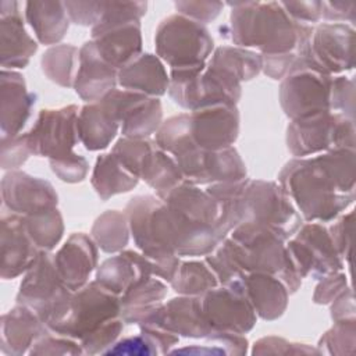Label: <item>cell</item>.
Wrapping results in <instances>:
<instances>
[{
	"mask_svg": "<svg viewBox=\"0 0 356 356\" xmlns=\"http://www.w3.org/2000/svg\"><path fill=\"white\" fill-rule=\"evenodd\" d=\"M278 184L307 222H328L355 200L345 193L317 156L293 157L278 174Z\"/></svg>",
	"mask_w": 356,
	"mask_h": 356,
	"instance_id": "1",
	"label": "cell"
},
{
	"mask_svg": "<svg viewBox=\"0 0 356 356\" xmlns=\"http://www.w3.org/2000/svg\"><path fill=\"white\" fill-rule=\"evenodd\" d=\"M231 7L229 39L239 47H256L260 54L295 51L302 31L280 1L227 3Z\"/></svg>",
	"mask_w": 356,
	"mask_h": 356,
	"instance_id": "2",
	"label": "cell"
},
{
	"mask_svg": "<svg viewBox=\"0 0 356 356\" xmlns=\"http://www.w3.org/2000/svg\"><path fill=\"white\" fill-rule=\"evenodd\" d=\"M235 260L246 273L277 275L289 295L302 285V277L292 267L286 241L273 228L259 222H241L225 238Z\"/></svg>",
	"mask_w": 356,
	"mask_h": 356,
	"instance_id": "3",
	"label": "cell"
},
{
	"mask_svg": "<svg viewBox=\"0 0 356 356\" xmlns=\"http://www.w3.org/2000/svg\"><path fill=\"white\" fill-rule=\"evenodd\" d=\"M168 96L186 111L227 103L236 104L242 96V83L207 63L171 68Z\"/></svg>",
	"mask_w": 356,
	"mask_h": 356,
	"instance_id": "4",
	"label": "cell"
},
{
	"mask_svg": "<svg viewBox=\"0 0 356 356\" xmlns=\"http://www.w3.org/2000/svg\"><path fill=\"white\" fill-rule=\"evenodd\" d=\"M74 291L60 277L54 254L42 252L38 260L24 274L17 293V303L31 307L50 328L64 318Z\"/></svg>",
	"mask_w": 356,
	"mask_h": 356,
	"instance_id": "5",
	"label": "cell"
},
{
	"mask_svg": "<svg viewBox=\"0 0 356 356\" xmlns=\"http://www.w3.org/2000/svg\"><path fill=\"white\" fill-rule=\"evenodd\" d=\"M355 120L335 111H321L291 120L286 147L293 157H312L334 149H355Z\"/></svg>",
	"mask_w": 356,
	"mask_h": 356,
	"instance_id": "6",
	"label": "cell"
},
{
	"mask_svg": "<svg viewBox=\"0 0 356 356\" xmlns=\"http://www.w3.org/2000/svg\"><path fill=\"white\" fill-rule=\"evenodd\" d=\"M154 47L156 56L170 68H182L207 63L214 40L203 24L177 13L159 24Z\"/></svg>",
	"mask_w": 356,
	"mask_h": 356,
	"instance_id": "7",
	"label": "cell"
},
{
	"mask_svg": "<svg viewBox=\"0 0 356 356\" xmlns=\"http://www.w3.org/2000/svg\"><path fill=\"white\" fill-rule=\"evenodd\" d=\"M241 222H259L277 231L285 241L292 238L303 218L288 195L274 181L249 179L239 197Z\"/></svg>",
	"mask_w": 356,
	"mask_h": 356,
	"instance_id": "8",
	"label": "cell"
},
{
	"mask_svg": "<svg viewBox=\"0 0 356 356\" xmlns=\"http://www.w3.org/2000/svg\"><path fill=\"white\" fill-rule=\"evenodd\" d=\"M353 39L355 29L348 24H303L296 53L312 68L335 75L353 68Z\"/></svg>",
	"mask_w": 356,
	"mask_h": 356,
	"instance_id": "9",
	"label": "cell"
},
{
	"mask_svg": "<svg viewBox=\"0 0 356 356\" xmlns=\"http://www.w3.org/2000/svg\"><path fill=\"white\" fill-rule=\"evenodd\" d=\"M124 211L139 252L156 260L178 256L172 245L168 207L160 197L136 195L129 199Z\"/></svg>",
	"mask_w": 356,
	"mask_h": 356,
	"instance_id": "10",
	"label": "cell"
},
{
	"mask_svg": "<svg viewBox=\"0 0 356 356\" xmlns=\"http://www.w3.org/2000/svg\"><path fill=\"white\" fill-rule=\"evenodd\" d=\"M332 76L307 67L298 56L278 90L284 114L291 120H298L321 111H331Z\"/></svg>",
	"mask_w": 356,
	"mask_h": 356,
	"instance_id": "11",
	"label": "cell"
},
{
	"mask_svg": "<svg viewBox=\"0 0 356 356\" xmlns=\"http://www.w3.org/2000/svg\"><path fill=\"white\" fill-rule=\"evenodd\" d=\"M120 313V296L93 280L74 292L67 314L50 330L81 341Z\"/></svg>",
	"mask_w": 356,
	"mask_h": 356,
	"instance_id": "12",
	"label": "cell"
},
{
	"mask_svg": "<svg viewBox=\"0 0 356 356\" xmlns=\"http://www.w3.org/2000/svg\"><path fill=\"white\" fill-rule=\"evenodd\" d=\"M286 252L292 267L303 278L320 280L343 268L339 256L323 222L302 224L296 234L288 239Z\"/></svg>",
	"mask_w": 356,
	"mask_h": 356,
	"instance_id": "13",
	"label": "cell"
},
{
	"mask_svg": "<svg viewBox=\"0 0 356 356\" xmlns=\"http://www.w3.org/2000/svg\"><path fill=\"white\" fill-rule=\"evenodd\" d=\"M78 107L68 104L60 108H43L26 132L31 153L49 160H68L78 156L74 147L78 136Z\"/></svg>",
	"mask_w": 356,
	"mask_h": 356,
	"instance_id": "14",
	"label": "cell"
},
{
	"mask_svg": "<svg viewBox=\"0 0 356 356\" xmlns=\"http://www.w3.org/2000/svg\"><path fill=\"white\" fill-rule=\"evenodd\" d=\"M99 103L120 124V131L125 138H149L159 131L163 122L159 97L128 89H113Z\"/></svg>",
	"mask_w": 356,
	"mask_h": 356,
	"instance_id": "15",
	"label": "cell"
},
{
	"mask_svg": "<svg viewBox=\"0 0 356 356\" xmlns=\"http://www.w3.org/2000/svg\"><path fill=\"white\" fill-rule=\"evenodd\" d=\"M172 157L177 160L185 181L195 185H211L246 178V165L234 146L207 150L191 142Z\"/></svg>",
	"mask_w": 356,
	"mask_h": 356,
	"instance_id": "16",
	"label": "cell"
},
{
	"mask_svg": "<svg viewBox=\"0 0 356 356\" xmlns=\"http://www.w3.org/2000/svg\"><path fill=\"white\" fill-rule=\"evenodd\" d=\"M200 300L211 330L248 334L256 325L257 316L245 293L243 284L218 285L202 295Z\"/></svg>",
	"mask_w": 356,
	"mask_h": 356,
	"instance_id": "17",
	"label": "cell"
},
{
	"mask_svg": "<svg viewBox=\"0 0 356 356\" xmlns=\"http://www.w3.org/2000/svg\"><path fill=\"white\" fill-rule=\"evenodd\" d=\"M236 104L218 103L189 111V131L196 146L207 150L231 147L239 136Z\"/></svg>",
	"mask_w": 356,
	"mask_h": 356,
	"instance_id": "18",
	"label": "cell"
},
{
	"mask_svg": "<svg viewBox=\"0 0 356 356\" xmlns=\"http://www.w3.org/2000/svg\"><path fill=\"white\" fill-rule=\"evenodd\" d=\"M1 203L11 213L29 216L57 207L58 196L49 181L13 170L1 178Z\"/></svg>",
	"mask_w": 356,
	"mask_h": 356,
	"instance_id": "19",
	"label": "cell"
},
{
	"mask_svg": "<svg viewBox=\"0 0 356 356\" xmlns=\"http://www.w3.org/2000/svg\"><path fill=\"white\" fill-rule=\"evenodd\" d=\"M0 225V277L3 280H14L25 274L42 252L32 241L24 216L3 209Z\"/></svg>",
	"mask_w": 356,
	"mask_h": 356,
	"instance_id": "20",
	"label": "cell"
},
{
	"mask_svg": "<svg viewBox=\"0 0 356 356\" xmlns=\"http://www.w3.org/2000/svg\"><path fill=\"white\" fill-rule=\"evenodd\" d=\"M157 324L178 337L203 339L211 327L203 313L200 296L179 295L157 305L138 325Z\"/></svg>",
	"mask_w": 356,
	"mask_h": 356,
	"instance_id": "21",
	"label": "cell"
},
{
	"mask_svg": "<svg viewBox=\"0 0 356 356\" xmlns=\"http://www.w3.org/2000/svg\"><path fill=\"white\" fill-rule=\"evenodd\" d=\"M92 40L102 58L115 70H121L142 54L143 42L139 21L95 25Z\"/></svg>",
	"mask_w": 356,
	"mask_h": 356,
	"instance_id": "22",
	"label": "cell"
},
{
	"mask_svg": "<svg viewBox=\"0 0 356 356\" xmlns=\"http://www.w3.org/2000/svg\"><path fill=\"white\" fill-rule=\"evenodd\" d=\"M0 60L3 70L25 68L38 50V43L24 26L19 3L0 1Z\"/></svg>",
	"mask_w": 356,
	"mask_h": 356,
	"instance_id": "23",
	"label": "cell"
},
{
	"mask_svg": "<svg viewBox=\"0 0 356 356\" xmlns=\"http://www.w3.org/2000/svg\"><path fill=\"white\" fill-rule=\"evenodd\" d=\"M90 235L75 232L54 254V264L64 284L71 291H78L89 282V277L97 267L99 250Z\"/></svg>",
	"mask_w": 356,
	"mask_h": 356,
	"instance_id": "24",
	"label": "cell"
},
{
	"mask_svg": "<svg viewBox=\"0 0 356 356\" xmlns=\"http://www.w3.org/2000/svg\"><path fill=\"white\" fill-rule=\"evenodd\" d=\"M36 95L26 89L24 76L13 70L0 74V131L3 136L21 134L32 114Z\"/></svg>",
	"mask_w": 356,
	"mask_h": 356,
	"instance_id": "25",
	"label": "cell"
},
{
	"mask_svg": "<svg viewBox=\"0 0 356 356\" xmlns=\"http://www.w3.org/2000/svg\"><path fill=\"white\" fill-rule=\"evenodd\" d=\"M118 70L106 63L90 39L79 49V65L75 75V93L88 103L102 100L115 89Z\"/></svg>",
	"mask_w": 356,
	"mask_h": 356,
	"instance_id": "26",
	"label": "cell"
},
{
	"mask_svg": "<svg viewBox=\"0 0 356 356\" xmlns=\"http://www.w3.org/2000/svg\"><path fill=\"white\" fill-rule=\"evenodd\" d=\"M153 268L154 259L138 250L124 249L97 266L95 280L108 291L121 296L140 280L153 277Z\"/></svg>",
	"mask_w": 356,
	"mask_h": 356,
	"instance_id": "27",
	"label": "cell"
},
{
	"mask_svg": "<svg viewBox=\"0 0 356 356\" xmlns=\"http://www.w3.org/2000/svg\"><path fill=\"white\" fill-rule=\"evenodd\" d=\"M49 327L28 306L17 303L1 316L0 350L7 356H22Z\"/></svg>",
	"mask_w": 356,
	"mask_h": 356,
	"instance_id": "28",
	"label": "cell"
},
{
	"mask_svg": "<svg viewBox=\"0 0 356 356\" xmlns=\"http://www.w3.org/2000/svg\"><path fill=\"white\" fill-rule=\"evenodd\" d=\"M243 289L257 317L273 321L280 318L289 300V292L284 282L274 274L248 273Z\"/></svg>",
	"mask_w": 356,
	"mask_h": 356,
	"instance_id": "29",
	"label": "cell"
},
{
	"mask_svg": "<svg viewBox=\"0 0 356 356\" xmlns=\"http://www.w3.org/2000/svg\"><path fill=\"white\" fill-rule=\"evenodd\" d=\"M117 81L122 89L160 97L168 90L170 75L164 63L156 54L142 53L132 63L118 70Z\"/></svg>",
	"mask_w": 356,
	"mask_h": 356,
	"instance_id": "30",
	"label": "cell"
},
{
	"mask_svg": "<svg viewBox=\"0 0 356 356\" xmlns=\"http://www.w3.org/2000/svg\"><path fill=\"white\" fill-rule=\"evenodd\" d=\"M25 18L42 44H57L70 28L64 1H26Z\"/></svg>",
	"mask_w": 356,
	"mask_h": 356,
	"instance_id": "31",
	"label": "cell"
},
{
	"mask_svg": "<svg viewBox=\"0 0 356 356\" xmlns=\"http://www.w3.org/2000/svg\"><path fill=\"white\" fill-rule=\"evenodd\" d=\"M79 142L89 152L106 149L115 138L120 124L99 103L85 104L78 114Z\"/></svg>",
	"mask_w": 356,
	"mask_h": 356,
	"instance_id": "32",
	"label": "cell"
},
{
	"mask_svg": "<svg viewBox=\"0 0 356 356\" xmlns=\"http://www.w3.org/2000/svg\"><path fill=\"white\" fill-rule=\"evenodd\" d=\"M165 281L147 277L132 285L121 296L120 317L125 324H139L167 296Z\"/></svg>",
	"mask_w": 356,
	"mask_h": 356,
	"instance_id": "33",
	"label": "cell"
},
{
	"mask_svg": "<svg viewBox=\"0 0 356 356\" xmlns=\"http://www.w3.org/2000/svg\"><path fill=\"white\" fill-rule=\"evenodd\" d=\"M138 182L139 178L128 171L111 152L103 153L96 159L90 184L102 200L127 193L132 191Z\"/></svg>",
	"mask_w": 356,
	"mask_h": 356,
	"instance_id": "34",
	"label": "cell"
},
{
	"mask_svg": "<svg viewBox=\"0 0 356 356\" xmlns=\"http://www.w3.org/2000/svg\"><path fill=\"white\" fill-rule=\"evenodd\" d=\"M139 178L154 189L156 196L160 199H164L175 186L185 181L177 160L159 146L145 160Z\"/></svg>",
	"mask_w": 356,
	"mask_h": 356,
	"instance_id": "35",
	"label": "cell"
},
{
	"mask_svg": "<svg viewBox=\"0 0 356 356\" xmlns=\"http://www.w3.org/2000/svg\"><path fill=\"white\" fill-rule=\"evenodd\" d=\"M207 64L224 71L242 83L261 72V54L239 46H220L213 50Z\"/></svg>",
	"mask_w": 356,
	"mask_h": 356,
	"instance_id": "36",
	"label": "cell"
},
{
	"mask_svg": "<svg viewBox=\"0 0 356 356\" xmlns=\"http://www.w3.org/2000/svg\"><path fill=\"white\" fill-rule=\"evenodd\" d=\"M90 236L104 253H120L129 242V222L125 211L107 210L100 214L90 231Z\"/></svg>",
	"mask_w": 356,
	"mask_h": 356,
	"instance_id": "37",
	"label": "cell"
},
{
	"mask_svg": "<svg viewBox=\"0 0 356 356\" xmlns=\"http://www.w3.org/2000/svg\"><path fill=\"white\" fill-rule=\"evenodd\" d=\"M78 65L79 49L72 44H56L47 49L40 58L43 74L63 88H74Z\"/></svg>",
	"mask_w": 356,
	"mask_h": 356,
	"instance_id": "38",
	"label": "cell"
},
{
	"mask_svg": "<svg viewBox=\"0 0 356 356\" xmlns=\"http://www.w3.org/2000/svg\"><path fill=\"white\" fill-rule=\"evenodd\" d=\"M178 295L202 296L218 286V280L206 260H185L179 263L174 278L170 282Z\"/></svg>",
	"mask_w": 356,
	"mask_h": 356,
	"instance_id": "39",
	"label": "cell"
},
{
	"mask_svg": "<svg viewBox=\"0 0 356 356\" xmlns=\"http://www.w3.org/2000/svg\"><path fill=\"white\" fill-rule=\"evenodd\" d=\"M26 229L40 252H51L63 238L64 221L57 207L24 216Z\"/></svg>",
	"mask_w": 356,
	"mask_h": 356,
	"instance_id": "40",
	"label": "cell"
},
{
	"mask_svg": "<svg viewBox=\"0 0 356 356\" xmlns=\"http://www.w3.org/2000/svg\"><path fill=\"white\" fill-rule=\"evenodd\" d=\"M316 348L320 355H353L356 348V318L334 321V325L318 339Z\"/></svg>",
	"mask_w": 356,
	"mask_h": 356,
	"instance_id": "41",
	"label": "cell"
},
{
	"mask_svg": "<svg viewBox=\"0 0 356 356\" xmlns=\"http://www.w3.org/2000/svg\"><path fill=\"white\" fill-rule=\"evenodd\" d=\"M154 142L161 150L171 156L179 153L192 142L189 131V113H181L163 121L156 132Z\"/></svg>",
	"mask_w": 356,
	"mask_h": 356,
	"instance_id": "42",
	"label": "cell"
},
{
	"mask_svg": "<svg viewBox=\"0 0 356 356\" xmlns=\"http://www.w3.org/2000/svg\"><path fill=\"white\" fill-rule=\"evenodd\" d=\"M204 260L217 277L220 285L229 286L243 284L248 273L238 264L225 239L211 253L204 256Z\"/></svg>",
	"mask_w": 356,
	"mask_h": 356,
	"instance_id": "43",
	"label": "cell"
},
{
	"mask_svg": "<svg viewBox=\"0 0 356 356\" xmlns=\"http://www.w3.org/2000/svg\"><path fill=\"white\" fill-rule=\"evenodd\" d=\"M156 142L149 138L135 139L122 136L115 142V145L111 149V153L122 163V165L128 171H131L134 175L139 178L145 160L156 149Z\"/></svg>",
	"mask_w": 356,
	"mask_h": 356,
	"instance_id": "44",
	"label": "cell"
},
{
	"mask_svg": "<svg viewBox=\"0 0 356 356\" xmlns=\"http://www.w3.org/2000/svg\"><path fill=\"white\" fill-rule=\"evenodd\" d=\"M28 355L31 356H57V355L76 356V355H85V353L78 339H74L67 335H61L47 328L33 342Z\"/></svg>",
	"mask_w": 356,
	"mask_h": 356,
	"instance_id": "45",
	"label": "cell"
},
{
	"mask_svg": "<svg viewBox=\"0 0 356 356\" xmlns=\"http://www.w3.org/2000/svg\"><path fill=\"white\" fill-rule=\"evenodd\" d=\"M124 321L121 317H115L102 324L93 332L82 338L79 342L82 345L85 355L104 353L110 346H113L124 330Z\"/></svg>",
	"mask_w": 356,
	"mask_h": 356,
	"instance_id": "46",
	"label": "cell"
},
{
	"mask_svg": "<svg viewBox=\"0 0 356 356\" xmlns=\"http://www.w3.org/2000/svg\"><path fill=\"white\" fill-rule=\"evenodd\" d=\"M252 355H320L317 348L281 337H263L253 343Z\"/></svg>",
	"mask_w": 356,
	"mask_h": 356,
	"instance_id": "47",
	"label": "cell"
},
{
	"mask_svg": "<svg viewBox=\"0 0 356 356\" xmlns=\"http://www.w3.org/2000/svg\"><path fill=\"white\" fill-rule=\"evenodd\" d=\"M331 111L341 113L355 120V81L353 78L338 75L332 76L331 83Z\"/></svg>",
	"mask_w": 356,
	"mask_h": 356,
	"instance_id": "48",
	"label": "cell"
},
{
	"mask_svg": "<svg viewBox=\"0 0 356 356\" xmlns=\"http://www.w3.org/2000/svg\"><path fill=\"white\" fill-rule=\"evenodd\" d=\"M206 346H209L214 355H246L249 342L245 334H238L234 331L211 330L210 334L203 338Z\"/></svg>",
	"mask_w": 356,
	"mask_h": 356,
	"instance_id": "49",
	"label": "cell"
},
{
	"mask_svg": "<svg viewBox=\"0 0 356 356\" xmlns=\"http://www.w3.org/2000/svg\"><path fill=\"white\" fill-rule=\"evenodd\" d=\"M26 134L1 138V168L18 170L31 156Z\"/></svg>",
	"mask_w": 356,
	"mask_h": 356,
	"instance_id": "50",
	"label": "cell"
},
{
	"mask_svg": "<svg viewBox=\"0 0 356 356\" xmlns=\"http://www.w3.org/2000/svg\"><path fill=\"white\" fill-rule=\"evenodd\" d=\"M175 10L178 14L191 18L200 24L214 21L221 13L224 3L221 1H175Z\"/></svg>",
	"mask_w": 356,
	"mask_h": 356,
	"instance_id": "51",
	"label": "cell"
},
{
	"mask_svg": "<svg viewBox=\"0 0 356 356\" xmlns=\"http://www.w3.org/2000/svg\"><path fill=\"white\" fill-rule=\"evenodd\" d=\"M104 355H129V356H150L159 355L154 343L142 332L138 335H129L118 338V341L110 346Z\"/></svg>",
	"mask_w": 356,
	"mask_h": 356,
	"instance_id": "52",
	"label": "cell"
},
{
	"mask_svg": "<svg viewBox=\"0 0 356 356\" xmlns=\"http://www.w3.org/2000/svg\"><path fill=\"white\" fill-rule=\"evenodd\" d=\"M70 21L82 26H95L103 14V1H64Z\"/></svg>",
	"mask_w": 356,
	"mask_h": 356,
	"instance_id": "53",
	"label": "cell"
},
{
	"mask_svg": "<svg viewBox=\"0 0 356 356\" xmlns=\"http://www.w3.org/2000/svg\"><path fill=\"white\" fill-rule=\"evenodd\" d=\"M352 220L353 211L338 216L327 227L330 236L334 242L335 249L343 260H350V232H352Z\"/></svg>",
	"mask_w": 356,
	"mask_h": 356,
	"instance_id": "54",
	"label": "cell"
},
{
	"mask_svg": "<svg viewBox=\"0 0 356 356\" xmlns=\"http://www.w3.org/2000/svg\"><path fill=\"white\" fill-rule=\"evenodd\" d=\"M348 288V277L342 271L325 275L320 278V282L314 289L313 302L316 305H330Z\"/></svg>",
	"mask_w": 356,
	"mask_h": 356,
	"instance_id": "55",
	"label": "cell"
},
{
	"mask_svg": "<svg viewBox=\"0 0 356 356\" xmlns=\"http://www.w3.org/2000/svg\"><path fill=\"white\" fill-rule=\"evenodd\" d=\"M51 171L61 179L63 182L76 184L86 178L89 171V164L86 159L78 154L74 159L68 160H49Z\"/></svg>",
	"mask_w": 356,
	"mask_h": 356,
	"instance_id": "56",
	"label": "cell"
},
{
	"mask_svg": "<svg viewBox=\"0 0 356 356\" xmlns=\"http://www.w3.org/2000/svg\"><path fill=\"white\" fill-rule=\"evenodd\" d=\"M298 57L296 50L278 54H261V71L274 81H282Z\"/></svg>",
	"mask_w": 356,
	"mask_h": 356,
	"instance_id": "57",
	"label": "cell"
},
{
	"mask_svg": "<svg viewBox=\"0 0 356 356\" xmlns=\"http://www.w3.org/2000/svg\"><path fill=\"white\" fill-rule=\"evenodd\" d=\"M286 14L296 22L314 24L321 19V1H280Z\"/></svg>",
	"mask_w": 356,
	"mask_h": 356,
	"instance_id": "58",
	"label": "cell"
},
{
	"mask_svg": "<svg viewBox=\"0 0 356 356\" xmlns=\"http://www.w3.org/2000/svg\"><path fill=\"white\" fill-rule=\"evenodd\" d=\"M321 18L325 21L345 24V21L355 22L356 19V1L338 0L321 1Z\"/></svg>",
	"mask_w": 356,
	"mask_h": 356,
	"instance_id": "59",
	"label": "cell"
},
{
	"mask_svg": "<svg viewBox=\"0 0 356 356\" xmlns=\"http://www.w3.org/2000/svg\"><path fill=\"white\" fill-rule=\"evenodd\" d=\"M139 330L154 343L160 355L170 353L171 349L179 342V337L177 334L157 324H140Z\"/></svg>",
	"mask_w": 356,
	"mask_h": 356,
	"instance_id": "60",
	"label": "cell"
},
{
	"mask_svg": "<svg viewBox=\"0 0 356 356\" xmlns=\"http://www.w3.org/2000/svg\"><path fill=\"white\" fill-rule=\"evenodd\" d=\"M331 305V318L334 321H342V320H350L355 318V299H353V292L350 286L342 292Z\"/></svg>",
	"mask_w": 356,
	"mask_h": 356,
	"instance_id": "61",
	"label": "cell"
}]
</instances>
